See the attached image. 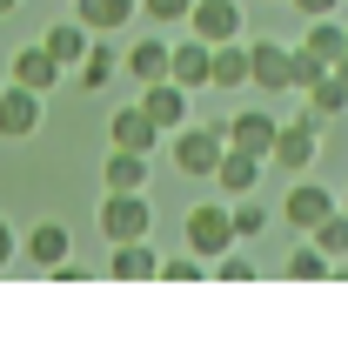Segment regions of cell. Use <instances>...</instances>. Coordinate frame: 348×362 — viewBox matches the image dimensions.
<instances>
[{"instance_id": "cell-1", "label": "cell", "mask_w": 348, "mask_h": 362, "mask_svg": "<svg viewBox=\"0 0 348 362\" xmlns=\"http://www.w3.org/2000/svg\"><path fill=\"white\" fill-rule=\"evenodd\" d=\"M315 155H322V121H315L308 107H295V121H282V128H275L268 161H275L282 175H308V168H315Z\"/></svg>"}, {"instance_id": "cell-2", "label": "cell", "mask_w": 348, "mask_h": 362, "mask_svg": "<svg viewBox=\"0 0 348 362\" xmlns=\"http://www.w3.org/2000/svg\"><path fill=\"white\" fill-rule=\"evenodd\" d=\"M101 235H107V248H114V242H148V235H155L148 188H134V194H114V188H107L101 194Z\"/></svg>"}, {"instance_id": "cell-3", "label": "cell", "mask_w": 348, "mask_h": 362, "mask_svg": "<svg viewBox=\"0 0 348 362\" xmlns=\"http://www.w3.org/2000/svg\"><path fill=\"white\" fill-rule=\"evenodd\" d=\"M168 148H174V168L188 175V181H208V175H215V161H221V148H228V141H221V128H194V121H181Z\"/></svg>"}, {"instance_id": "cell-4", "label": "cell", "mask_w": 348, "mask_h": 362, "mask_svg": "<svg viewBox=\"0 0 348 362\" xmlns=\"http://www.w3.org/2000/svg\"><path fill=\"white\" fill-rule=\"evenodd\" d=\"M181 235H188V248H194L201 262H215L221 248H234V221H228V202H194V208H188V228H181Z\"/></svg>"}, {"instance_id": "cell-5", "label": "cell", "mask_w": 348, "mask_h": 362, "mask_svg": "<svg viewBox=\"0 0 348 362\" xmlns=\"http://www.w3.org/2000/svg\"><path fill=\"white\" fill-rule=\"evenodd\" d=\"M40 121H47V94L7 81V88H0V141H34Z\"/></svg>"}, {"instance_id": "cell-6", "label": "cell", "mask_w": 348, "mask_h": 362, "mask_svg": "<svg viewBox=\"0 0 348 362\" xmlns=\"http://www.w3.org/2000/svg\"><path fill=\"white\" fill-rule=\"evenodd\" d=\"M188 34H201L208 47H215V40H241L248 34L241 0H194V7H188Z\"/></svg>"}, {"instance_id": "cell-7", "label": "cell", "mask_w": 348, "mask_h": 362, "mask_svg": "<svg viewBox=\"0 0 348 362\" xmlns=\"http://www.w3.org/2000/svg\"><path fill=\"white\" fill-rule=\"evenodd\" d=\"M288 54L282 40H248V88L255 94H288Z\"/></svg>"}, {"instance_id": "cell-8", "label": "cell", "mask_w": 348, "mask_h": 362, "mask_svg": "<svg viewBox=\"0 0 348 362\" xmlns=\"http://www.w3.org/2000/svg\"><path fill=\"white\" fill-rule=\"evenodd\" d=\"M275 128H282V121H275L268 107H241V115H234L228 128H221V141H228V148H241V155H261V161H268Z\"/></svg>"}, {"instance_id": "cell-9", "label": "cell", "mask_w": 348, "mask_h": 362, "mask_svg": "<svg viewBox=\"0 0 348 362\" xmlns=\"http://www.w3.org/2000/svg\"><path fill=\"white\" fill-rule=\"evenodd\" d=\"M328 208H335V188H322V181H295V188H288V208H282V215H288V228H295V235H308L315 221L328 215Z\"/></svg>"}, {"instance_id": "cell-10", "label": "cell", "mask_w": 348, "mask_h": 362, "mask_svg": "<svg viewBox=\"0 0 348 362\" xmlns=\"http://www.w3.org/2000/svg\"><path fill=\"white\" fill-rule=\"evenodd\" d=\"M107 141H114V148H141V155H155V148H161V128L148 121V107L134 101V107H114V121H107Z\"/></svg>"}, {"instance_id": "cell-11", "label": "cell", "mask_w": 348, "mask_h": 362, "mask_svg": "<svg viewBox=\"0 0 348 362\" xmlns=\"http://www.w3.org/2000/svg\"><path fill=\"white\" fill-rule=\"evenodd\" d=\"M148 175H155V155H141V148H114L107 168H101V188L134 194V188H148Z\"/></svg>"}, {"instance_id": "cell-12", "label": "cell", "mask_w": 348, "mask_h": 362, "mask_svg": "<svg viewBox=\"0 0 348 362\" xmlns=\"http://www.w3.org/2000/svg\"><path fill=\"white\" fill-rule=\"evenodd\" d=\"M261 168H268L261 155H241V148H221V161H215V175H208V181H215L221 194H255Z\"/></svg>"}, {"instance_id": "cell-13", "label": "cell", "mask_w": 348, "mask_h": 362, "mask_svg": "<svg viewBox=\"0 0 348 362\" xmlns=\"http://www.w3.org/2000/svg\"><path fill=\"white\" fill-rule=\"evenodd\" d=\"M141 107H148V121H155L161 134H174L181 121H188V88H181V81H155V88H141Z\"/></svg>"}, {"instance_id": "cell-14", "label": "cell", "mask_w": 348, "mask_h": 362, "mask_svg": "<svg viewBox=\"0 0 348 362\" xmlns=\"http://www.w3.org/2000/svg\"><path fill=\"white\" fill-rule=\"evenodd\" d=\"M208 54H215V47H208L201 34H188L181 47H168V81H181L188 94H201L208 88Z\"/></svg>"}, {"instance_id": "cell-15", "label": "cell", "mask_w": 348, "mask_h": 362, "mask_svg": "<svg viewBox=\"0 0 348 362\" xmlns=\"http://www.w3.org/2000/svg\"><path fill=\"white\" fill-rule=\"evenodd\" d=\"M61 74H67V67L54 61V54L40 47V40L13 54V88H34V94H47V88H61Z\"/></svg>"}, {"instance_id": "cell-16", "label": "cell", "mask_w": 348, "mask_h": 362, "mask_svg": "<svg viewBox=\"0 0 348 362\" xmlns=\"http://www.w3.org/2000/svg\"><path fill=\"white\" fill-rule=\"evenodd\" d=\"M121 67L134 74V88H155V81H168V40H134L128 54H121Z\"/></svg>"}, {"instance_id": "cell-17", "label": "cell", "mask_w": 348, "mask_h": 362, "mask_svg": "<svg viewBox=\"0 0 348 362\" xmlns=\"http://www.w3.org/2000/svg\"><path fill=\"white\" fill-rule=\"evenodd\" d=\"M208 88H248V40H215V54H208Z\"/></svg>"}, {"instance_id": "cell-18", "label": "cell", "mask_w": 348, "mask_h": 362, "mask_svg": "<svg viewBox=\"0 0 348 362\" xmlns=\"http://www.w3.org/2000/svg\"><path fill=\"white\" fill-rule=\"evenodd\" d=\"M67 248H74V235H67L61 221H34V228H27V262H34L40 275H47L54 262H67Z\"/></svg>"}, {"instance_id": "cell-19", "label": "cell", "mask_w": 348, "mask_h": 362, "mask_svg": "<svg viewBox=\"0 0 348 362\" xmlns=\"http://www.w3.org/2000/svg\"><path fill=\"white\" fill-rule=\"evenodd\" d=\"M155 269H161V255L148 242H114V255H107V275L114 282H155Z\"/></svg>"}, {"instance_id": "cell-20", "label": "cell", "mask_w": 348, "mask_h": 362, "mask_svg": "<svg viewBox=\"0 0 348 362\" xmlns=\"http://www.w3.org/2000/svg\"><path fill=\"white\" fill-rule=\"evenodd\" d=\"M74 21L88 34H121L134 21V0H74Z\"/></svg>"}, {"instance_id": "cell-21", "label": "cell", "mask_w": 348, "mask_h": 362, "mask_svg": "<svg viewBox=\"0 0 348 362\" xmlns=\"http://www.w3.org/2000/svg\"><path fill=\"white\" fill-rule=\"evenodd\" d=\"M114 67H121V54L107 47L101 34H94V40H88V54H80V61H74V74H80V94L107 88V81H114Z\"/></svg>"}, {"instance_id": "cell-22", "label": "cell", "mask_w": 348, "mask_h": 362, "mask_svg": "<svg viewBox=\"0 0 348 362\" xmlns=\"http://www.w3.org/2000/svg\"><path fill=\"white\" fill-rule=\"evenodd\" d=\"M88 40H94V34H88V27H80V21H54L47 34H40V47H47V54H54V61H61V67H74L80 54H88Z\"/></svg>"}, {"instance_id": "cell-23", "label": "cell", "mask_w": 348, "mask_h": 362, "mask_svg": "<svg viewBox=\"0 0 348 362\" xmlns=\"http://www.w3.org/2000/svg\"><path fill=\"white\" fill-rule=\"evenodd\" d=\"M295 47H301V54H315V61L328 67V61L348 47V27H335V13H322V21H308V34H301Z\"/></svg>"}, {"instance_id": "cell-24", "label": "cell", "mask_w": 348, "mask_h": 362, "mask_svg": "<svg viewBox=\"0 0 348 362\" xmlns=\"http://www.w3.org/2000/svg\"><path fill=\"white\" fill-rule=\"evenodd\" d=\"M308 242L322 248L328 262H348V208H342V202H335V208H328V215L308 228Z\"/></svg>"}, {"instance_id": "cell-25", "label": "cell", "mask_w": 348, "mask_h": 362, "mask_svg": "<svg viewBox=\"0 0 348 362\" xmlns=\"http://www.w3.org/2000/svg\"><path fill=\"white\" fill-rule=\"evenodd\" d=\"M301 94H308V115H315V121H335V115H348V88H342L335 74H322L315 88H301Z\"/></svg>"}, {"instance_id": "cell-26", "label": "cell", "mask_w": 348, "mask_h": 362, "mask_svg": "<svg viewBox=\"0 0 348 362\" xmlns=\"http://www.w3.org/2000/svg\"><path fill=\"white\" fill-rule=\"evenodd\" d=\"M328 275H335V262L322 255V248H288V282H328Z\"/></svg>"}, {"instance_id": "cell-27", "label": "cell", "mask_w": 348, "mask_h": 362, "mask_svg": "<svg viewBox=\"0 0 348 362\" xmlns=\"http://www.w3.org/2000/svg\"><path fill=\"white\" fill-rule=\"evenodd\" d=\"M208 275H215V282H255V255H241V242H234V248H221V255L215 262H208Z\"/></svg>"}, {"instance_id": "cell-28", "label": "cell", "mask_w": 348, "mask_h": 362, "mask_svg": "<svg viewBox=\"0 0 348 362\" xmlns=\"http://www.w3.org/2000/svg\"><path fill=\"white\" fill-rule=\"evenodd\" d=\"M228 221H234V242H255V235L268 228V208L248 202V194H234V202H228Z\"/></svg>"}, {"instance_id": "cell-29", "label": "cell", "mask_w": 348, "mask_h": 362, "mask_svg": "<svg viewBox=\"0 0 348 362\" xmlns=\"http://www.w3.org/2000/svg\"><path fill=\"white\" fill-rule=\"evenodd\" d=\"M201 275H208V262H201V255L188 248V255H161L155 282H201Z\"/></svg>"}, {"instance_id": "cell-30", "label": "cell", "mask_w": 348, "mask_h": 362, "mask_svg": "<svg viewBox=\"0 0 348 362\" xmlns=\"http://www.w3.org/2000/svg\"><path fill=\"white\" fill-rule=\"evenodd\" d=\"M322 74H328V67L315 61V54H301V47L288 54V94H295V88H315V81H322Z\"/></svg>"}, {"instance_id": "cell-31", "label": "cell", "mask_w": 348, "mask_h": 362, "mask_svg": "<svg viewBox=\"0 0 348 362\" xmlns=\"http://www.w3.org/2000/svg\"><path fill=\"white\" fill-rule=\"evenodd\" d=\"M134 7H141L148 21H161V27H168V21H188V7H194V0H134Z\"/></svg>"}, {"instance_id": "cell-32", "label": "cell", "mask_w": 348, "mask_h": 362, "mask_svg": "<svg viewBox=\"0 0 348 362\" xmlns=\"http://www.w3.org/2000/svg\"><path fill=\"white\" fill-rule=\"evenodd\" d=\"M288 7H295V13H301V21H322V13H335V7H342V0H288Z\"/></svg>"}, {"instance_id": "cell-33", "label": "cell", "mask_w": 348, "mask_h": 362, "mask_svg": "<svg viewBox=\"0 0 348 362\" xmlns=\"http://www.w3.org/2000/svg\"><path fill=\"white\" fill-rule=\"evenodd\" d=\"M13 255H20V242H13V221L0 215V269H13Z\"/></svg>"}, {"instance_id": "cell-34", "label": "cell", "mask_w": 348, "mask_h": 362, "mask_svg": "<svg viewBox=\"0 0 348 362\" xmlns=\"http://www.w3.org/2000/svg\"><path fill=\"white\" fill-rule=\"evenodd\" d=\"M328 74H335V81H342V88H348V47L335 54V61H328Z\"/></svg>"}, {"instance_id": "cell-35", "label": "cell", "mask_w": 348, "mask_h": 362, "mask_svg": "<svg viewBox=\"0 0 348 362\" xmlns=\"http://www.w3.org/2000/svg\"><path fill=\"white\" fill-rule=\"evenodd\" d=\"M0 13H13V0H0Z\"/></svg>"}, {"instance_id": "cell-36", "label": "cell", "mask_w": 348, "mask_h": 362, "mask_svg": "<svg viewBox=\"0 0 348 362\" xmlns=\"http://www.w3.org/2000/svg\"><path fill=\"white\" fill-rule=\"evenodd\" d=\"M335 202H342V208H348V194H335Z\"/></svg>"}, {"instance_id": "cell-37", "label": "cell", "mask_w": 348, "mask_h": 362, "mask_svg": "<svg viewBox=\"0 0 348 362\" xmlns=\"http://www.w3.org/2000/svg\"><path fill=\"white\" fill-rule=\"evenodd\" d=\"M0 88H7V81H0Z\"/></svg>"}]
</instances>
